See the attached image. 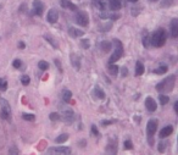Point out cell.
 Listing matches in <instances>:
<instances>
[{"instance_id":"cell-1","label":"cell","mask_w":178,"mask_h":155,"mask_svg":"<svg viewBox=\"0 0 178 155\" xmlns=\"http://www.w3.org/2000/svg\"><path fill=\"white\" fill-rule=\"evenodd\" d=\"M167 32H166V29L164 28H159L156 29L155 32L153 33V38H151V44L156 48H161L165 45L166 43V39H167Z\"/></svg>"},{"instance_id":"cell-2","label":"cell","mask_w":178,"mask_h":155,"mask_svg":"<svg viewBox=\"0 0 178 155\" xmlns=\"http://www.w3.org/2000/svg\"><path fill=\"white\" fill-rule=\"evenodd\" d=\"M174 83H176V76L171 75L167 78L162 79L157 86H156V90L160 93H170L173 90L174 88Z\"/></svg>"},{"instance_id":"cell-3","label":"cell","mask_w":178,"mask_h":155,"mask_svg":"<svg viewBox=\"0 0 178 155\" xmlns=\"http://www.w3.org/2000/svg\"><path fill=\"white\" fill-rule=\"evenodd\" d=\"M113 43H115V51L111 55L109 63H116V61H118V60H120L123 56V47H122V43L118 40V39H113Z\"/></svg>"},{"instance_id":"cell-4","label":"cell","mask_w":178,"mask_h":155,"mask_svg":"<svg viewBox=\"0 0 178 155\" xmlns=\"http://www.w3.org/2000/svg\"><path fill=\"white\" fill-rule=\"evenodd\" d=\"M0 106H2V110H0V116H2V118L9 120L10 115H11V108H10V104L8 103V100L0 98Z\"/></svg>"},{"instance_id":"cell-5","label":"cell","mask_w":178,"mask_h":155,"mask_svg":"<svg viewBox=\"0 0 178 155\" xmlns=\"http://www.w3.org/2000/svg\"><path fill=\"white\" fill-rule=\"evenodd\" d=\"M156 130H157V120L155 118L149 120L146 125V132H148V137L150 138V144H153V136L155 134Z\"/></svg>"},{"instance_id":"cell-6","label":"cell","mask_w":178,"mask_h":155,"mask_svg":"<svg viewBox=\"0 0 178 155\" xmlns=\"http://www.w3.org/2000/svg\"><path fill=\"white\" fill-rule=\"evenodd\" d=\"M71 148L67 147H52L48 149V154H57V155H68L71 154Z\"/></svg>"},{"instance_id":"cell-7","label":"cell","mask_w":178,"mask_h":155,"mask_svg":"<svg viewBox=\"0 0 178 155\" xmlns=\"http://www.w3.org/2000/svg\"><path fill=\"white\" fill-rule=\"evenodd\" d=\"M76 22L83 27H87L88 23H89V17H88V14L85 11H79L77 15H76Z\"/></svg>"},{"instance_id":"cell-8","label":"cell","mask_w":178,"mask_h":155,"mask_svg":"<svg viewBox=\"0 0 178 155\" xmlns=\"http://www.w3.org/2000/svg\"><path fill=\"white\" fill-rule=\"evenodd\" d=\"M145 108L148 109V111H149V112H154L157 109V104H156V102L151 97H148L145 99Z\"/></svg>"},{"instance_id":"cell-9","label":"cell","mask_w":178,"mask_h":155,"mask_svg":"<svg viewBox=\"0 0 178 155\" xmlns=\"http://www.w3.org/2000/svg\"><path fill=\"white\" fill-rule=\"evenodd\" d=\"M46 20H48L49 23H56L57 20H59V12H57V10H55V9L49 10V12L46 15Z\"/></svg>"},{"instance_id":"cell-10","label":"cell","mask_w":178,"mask_h":155,"mask_svg":"<svg viewBox=\"0 0 178 155\" xmlns=\"http://www.w3.org/2000/svg\"><path fill=\"white\" fill-rule=\"evenodd\" d=\"M33 9H34V14L37 16H42L43 10H44V5L40 0H34L33 2Z\"/></svg>"},{"instance_id":"cell-11","label":"cell","mask_w":178,"mask_h":155,"mask_svg":"<svg viewBox=\"0 0 178 155\" xmlns=\"http://www.w3.org/2000/svg\"><path fill=\"white\" fill-rule=\"evenodd\" d=\"M68 34H70L72 38H79V37H82V36L84 34V32H83V31H81V29H78V28L70 27V28H68Z\"/></svg>"},{"instance_id":"cell-12","label":"cell","mask_w":178,"mask_h":155,"mask_svg":"<svg viewBox=\"0 0 178 155\" xmlns=\"http://www.w3.org/2000/svg\"><path fill=\"white\" fill-rule=\"evenodd\" d=\"M62 118L66 123H72V121L75 118V112L72 110H65V112L62 114Z\"/></svg>"},{"instance_id":"cell-13","label":"cell","mask_w":178,"mask_h":155,"mask_svg":"<svg viewBox=\"0 0 178 155\" xmlns=\"http://www.w3.org/2000/svg\"><path fill=\"white\" fill-rule=\"evenodd\" d=\"M171 34L173 38L178 37V18H173L171 22Z\"/></svg>"},{"instance_id":"cell-14","label":"cell","mask_w":178,"mask_h":155,"mask_svg":"<svg viewBox=\"0 0 178 155\" xmlns=\"http://www.w3.org/2000/svg\"><path fill=\"white\" fill-rule=\"evenodd\" d=\"M172 132H173V127H172V126H166V127H164V128L160 131L159 137H160V138H166V137L171 136Z\"/></svg>"},{"instance_id":"cell-15","label":"cell","mask_w":178,"mask_h":155,"mask_svg":"<svg viewBox=\"0 0 178 155\" xmlns=\"http://www.w3.org/2000/svg\"><path fill=\"white\" fill-rule=\"evenodd\" d=\"M109 8L113 11L121 9V0H110L109 2Z\"/></svg>"},{"instance_id":"cell-16","label":"cell","mask_w":178,"mask_h":155,"mask_svg":"<svg viewBox=\"0 0 178 155\" xmlns=\"http://www.w3.org/2000/svg\"><path fill=\"white\" fill-rule=\"evenodd\" d=\"M71 64L76 67V70H79V67H81V60L78 59V56L76 54H71Z\"/></svg>"},{"instance_id":"cell-17","label":"cell","mask_w":178,"mask_h":155,"mask_svg":"<svg viewBox=\"0 0 178 155\" xmlns=\"http://www.w3.org/2000/svg\"><path fill=\"white\" fill-rule=\"evenodd\" d=\"M107 70H109V72L112 75V76H117V73H118V66L117 65H113V63H109V65H107Z\"/></svg>"},{"instance_id":"cell-18","label":"cell","mask_w":178,"mask_h":155,"mask_svg":"<svg viewBox=\"0 0 178 155\" xmlns=\"http://www.w3.org/2000/svg\"><path fill=\"white\" fill-rule=\"evenodd\" d=\"M94 94H95V97H97L98 99H104V98H105V93H104L103 88H100L99 86H97V87L94 88Z\"/></svg>"},{"instance_id":"cell-19","label":"cell","mask_w":178,"mask_h":155,"mask_svg":"<svg viewBox=\"0 0 178 155\" xmlns=\"http://www.w3.org/2000/svg\"><path fill=\"white\" fill-rule=\"evenodd\" d=\"M106 153H111V154H116L117 153V143L116 142H110L107 148H106Z\"/></svg>"},{"instance_id":"cell-20","label":"cell","mask_w":178,"mask_h":155,"mask_svg":"<svg viewBox=\"0 0 178 155\" xmlns=\"http://www.w3.org/2000/svg\"><path fill=\"white\" fill-rule=\"evenodd\" d=\"M111 48H112V43H110V42L104 40V42H101V44H100V49H101L104 53H109Z\"/></svg>"},{"instance_id":"cell-21","label":"cell","mask_w":178,"mask_h":155,"mask_svg":"<svg viewBox=\"0 0 178 155\" xmlns=\"http://www.w3.org/2000/svg\"><path fill=\"white\" fill-rule=\"evenodd\" d=\"M143 73H144V65L140 61H138L135 64V76H141Z\"/></svg>"},{"instance_id":"cell-22","label":"cell","mask_w":178,"mask_h":155,"mask_svg":"<svg viewBox=\"0 0 178 155\" xmlns=\"http://www.w3.org/2000/svg\"><path fill=\"white\" fill-rule=\"evenodd\" d=\"M71 98H72L71 90H64V93H62V100L65 103H70L71 102Z\"/></svg>"},{"instance_id":"cell-23","label":"cell","mask_w":178,"mask_h":155,"mask_svg":"<svg viewBox=\"0 0 178 155\" xmlns=\"http://www.w3.org/2000/svg\"><path fill=\"white\" fill-rule=\"evenodd\" d=\"M44 38H45V39H46V40H48V42H49V43H50V44H51V45H52L55 49H57V48H59V45H57V42H56V40H55L52 37H50V36L45 34V36H44Z\"/></svg>"},{"instance_id":"cell-24","label":"cell","mask_w":178,"mask_h":155,"mask_svg":"<svg viewBox=\"0 0 178 155\" xmlns=\"http://www.w3.org/2000/svg\"><path fill=\"white\" fill-rule=\"evenodd\" d=\"M150 44H151V39H150L149 34H145L143 37V45H144V48H149Z\"/></svg>"},{"instance_id":"cell-25","label":"cell","mask_w":178,"mask_h":155,"mask_svg":"<svg viewBox=\"0 0 178 155\" xmlns=\"http://www.w3.org/2000/svg\"><path fill=\"white\" fill-rule=\"evenodd\" d=\"M68 139V134L67 133H64V134H60L56 139H55V142L56 143H64V142H66Z\"/></svg>"},{"instance_id":"cell-26","label":"cell","mask_w":178,"mask_h":155,"mask_svg":"<svg viewBox=\"0 0 178 155\" xmlns=\"http://www.w3.org/2000/svg\"><path fill=\"white\" fill-rule=\"evenodd\" d=\"M159 99H160V103H161V105H166V104L170 102V98H168V95H165V94H160V95H159Z\"/></svg>"},{"instance_id":"cell-27","label":"cell","mask_w":178,"mask_h":155,"mask_svg":"<svg viewBox=\"0 0 178 155\" xmlns=\"http://www.w3.org/2000/svg\"><path fill=\"white\" fill-rule=\"evenodd\" d=\"M167 72V66L166 65H161L159 69L155 70V73L156 75H162V73H166Z\"/></svg>"},{"instance_id":"cell-28","label":"cell","mask_w":178,"mask_h":155,"mask_svg":"<svg viewBox=\"0 0 178 155\" xmlns=\"http://www.w3.org/2000/svg\"><path fill=\"white\" fill-rule=\"evenodd\" d=\"M38 66H39V69H40V70H43V71H46V70L49 69V64L46 63V61H44V60L39 61V64H38Z\"/></svg>"},{"instance_id":"cell-29","label":"cell","mask_w":178,"mask_h":155,"mask_svg":"<svg viewBox=\"0 0 178 155\" xmlns=\"http://www.w3.org/2000/svg\"><path fill=\"white\" fill-rule=\"evenodd\" d=\"M49 118H50L51 121H59V120L61 118V116L59 115L57 112H51V114L49 115Z\"/></svg>"},{"instance_id":"cell-30","label":"cell","mask_w":178,"mask_h":155,"mask_svg":"<svg viewBox=\"0 0 178 155\" xmlns=\"http://www.w3.org/2000/svg\"><path fill=\"white\" fill-rule=\"evenodd\" d=\"M22 118L23 120H27V121H34L36 120V116L34 115H29V114H23L22 115Z\"/></svg>"},{"instance_id":"cell-31","label":"cell","mask_w":178,"mask_h":155,"mask_svg":"<svg viewBox=\"0 0 178 155\" xmlns=\"http://www.w3.org/2000/svg\"><path fill=\"white\" fill-rule=\"evenodd\" d=\"M29 81H31V79H29V77H28L27 75H23V76L21 77V82H22L23 86H28V84H29Z\"/></svg>"},{"instance_id":"cell-32","label":"cell","mask_w":178,"mask_h":155,"mask_svg":"<svg viewBox=\"0 0 178 155\" xmlns=\"http://www.w3.org/2000/svg\"><path fill=\"white\" fill-rule=\"evenodd\" d=\"M12 66H14L15 69H20V67L22 66V61H21V60H18V59L14 60V63H12Z\"/></svg>"},{"instance_id":"cell-33","label":"cell","mask_w":178,"mask_h":155,"mask_svg":"<svg viewBox=\"0 0 178 155\" xmlns=\"http://www.w3.org/2000/svg\"><path fill=\"white\" fill-rule=\"evenodd\" d=\"M8 88V82L6 81H3L2 78H0V89L2 90H6Z\"/></svg>"},{"instance_id":"cell-34","label":"cell","mask_w":178,"mask_h":155,"mask_svg":"<svg viewBox=\"0 0 178 155\" xmlns=\"http://www.w3.org/2000/svg\"><path fill=\"white\" fill-rule=\"evenodd\" d=\"M60 2V5L64 8V9H67L68 4H70V0H59Z\"/></svg>"},{"instance_id":"cell-35","label":"cell","mask_w":178,"mask_h":155,"mask_svg":"<svg viewBox=\"0 0 178 155\" xmlns=\"http://www.w3.org/2000/svg\"><path fill=\"white\" fill-rule=\"evenodd\" d=\"M81 45H82V48L88 49V48H89V40H88V39H83V40H81Z\"/></svg>"},{"instance_id":"cell-36","label":"cell","mask_w":178,"mask_h":155,"mask_svg":"<svg viewBox=\"0 0 178 155\" xmlns=\"http://www.w3.org/2000/svg\"><path fill=\"white\" fill-rule=\"evenodd\" d=\"M132 148H133L132 142H131L129 139H127V140L125 142V149H127V150H128V149H132Z\"/></svg>"},{"instance_id":"cell-37","label":"cell","mask_w":178,"mask_h":155,"mask_svg":"<svg viewBox=\"0 0 178 155\" xmlns=\"http://www.w3.org/2000/svg\"><path fill=\"white\" fill-rule=\"evenodd\" d=\"M166 145H167V143H165V142H161V143L159 144V151H161V153H162Z\"/></svg>"},{"instance_id":"cell-38","label":"cell","mask_w":178,"mask_h":155,"mask_svg":"<svg viewBox=\"0 0 178 155\" xmlns=\"http://www.w3.org/2000/svg\"><path fill=\"white\" fill-rule=\"evenodd\" d=\"M67 9H70V10H72V11H77V6H76L75 4H72L71 2H70V4H68Z\"/></svg>"},{"instance_id":"cell-39","label":"cell","mask_w":178,"mask_h":155,"mask_svg":"<svg viewBox=\"0 0 178 155\" xmlns=\"http://www.w3.org/2000/svg\"><path fill=\"white\" fill-rule=\"evenodd\" d=\"M92 131H93V134L94 136H99V131H98V128H97L95 125H92Z\"/></svg>"},{"instance_id":"cell-40","label":"cell","mask_w":178,"mask_h":155,"mask_svg":"<svg viewBox=\"0 0 178 155\" xmlns=\"http://www.w3.org/2000/svg\"><path fill=\"white\" fill-rule=\"evenodd\" d=\"M55 64H56L59 71H61V72H62V67H61V65H60V61H59V60H55Z\"/></svg>"},{"instance_id":"cell-41","label":"cell","mask_w":178,"mask_h":155,"mask_svg":"<svg viewBox=\"0 0 178 155\" xmlns=\"http://www.w3.org/2000/svg\"><path fill=\"white\" fill-rule=\"evenodd\" d=\"M18 48H20V49H24V48H26L24 43H23V42H20V43H18Z\"/></svg>"},{"instance_id":"cell-42","label":"cell","mask_w":178,"mask_h":155,"mask_svg":"<svg viewBox=\"0 0 178 155\" xmlns=\"http://www.w3.org/2000/svg\"><path fill=\"white\" fill-rule=\"evenodd\" d=\"M174 111H176V114H178V102L174 103Z\"/></svg>"},{"instance_id":"cell-43","label":"cell","mask_w":178,"mask_h":155,"mask_svg":"<svg viewBox=\"0 0 178 155\" xmlns=\"http://www.w3.org/2000/svg\"><path fill=\"white\" fill-rule=\"evenodd\" d=\"M122 76H127V69L126 67L122 69Z\"/></svg>"},{"instance_id":"cell-44","label":"cell","mask_w":178,"mask_h":155,"mask_svg":"<svg viewBox=\"0 0 178 155\" xmlns=\"http://www.w3.org/2000/svg\"><path fill=\"white\" fill-rule=\"evenodd\" d=\"M128 2H131V3H137L138 0H128Z\"/></svg>"},{"instance_id":"cell-45","label":"cell","mask_w":178,"mask_h":155,"mask_svg":"<svg viewBox=\"0 0 178 155\" xmlns=\"http://www.w3.org/2000/svg\"><path fill=\"white\" fill-rule=\"evenodd\" d=\"M150 2H156V0H150Z\"/></svg>"}]
</instances>
